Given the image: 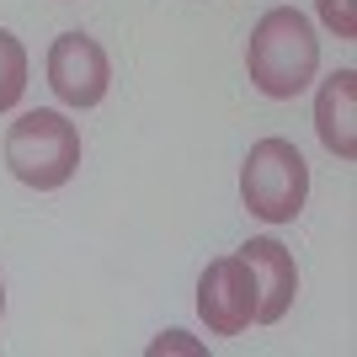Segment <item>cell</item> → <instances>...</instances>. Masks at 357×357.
I'll use <instances>...</instances> for the list:
<instances>
[{
	"instance_id": "6da1fadb",
	"label": "cell",
	"mask_w": 357,
	"mask_h": 357,
	"mask_svg": "<svg viewBox=\"0 0 357 357\" xmlns=\"http://www.w3.org/2000/svg\"><path fill=\"white\" fill-rule=\"evenodd\" d=\"M245 70H251V86L272 102H294L298 91H310L314 70H320V38H314L310 16L294 6H272L251 27Z\"/></svg>"
},
{
	"instance_id": "7a4b0ae2",
	"label": "cell",
	"mask_w": 357,
	"mask_h": 357,
	"mask_svg": "<svg viewBox=\"0 0 357 357\" xmlns=\"http://www.w3.org/2000/svg\"><path fill=\"white\" fill-rule=\"evenodd\" d=\"M6 165L32 192H59L64 181L80 171V128L64 112H54V107L22 112L6 128Z\"/></svg>"
},
{
	"instance_id": "3957f363",
	"label": "cell",
	"mask_w": 357,
	"mask_h": 357,
	"mask_svg": "<svg viewBox=\"0 0 357 357\" xmlns=\"http://www.w3.org/2000/svg\"><path fill=\"white\" fill-rule=\"evenodd\" d=\"M240 197L256 219L267 224H294L304 213V197H310V165L298 155V144L288 139H256L245 165H240Z\"/></svg>"
},
{
	"instance_id": "277c9868",
	"label": "cell",
	"mask_w": 357,
	"mask_h": 357,
	"mask_svg": "<svg viewBox=\"0 0 357 357\" xmlns=\"http://www.w3.org/2000/svg\"><path fill=\"white\" fill-rule=\"evenodd\" d=\"M48 86L64 107L86 112V107H102L107 86H112V64H107V48L86 32H64L48 43Z\"/></svg>"
},
{
	"instance_id": "5b68a950",
	"label": "cell",
	"mask_w": 357,
	"mask_h": 357,
	"mask_svg": "<svg viewBox=\"0 0 357 357\" xmlns=\"http://www.w3.org/2000/svg\"><path fill=\"white\" fill-rule=\"evenodd\" d=\"M197 314H203L208 336H240V331H251L256 283H251V267L240 261V251L203 267V278H197Z\"/></svg>"
},
{
	"instance_id": "8992f818",
	"label": "cell",
	"mask_w": 357,
	"mask_h": 357,
	"mask_svg": "<svg viewBox=\"0 0 357 357\" xmlns=\"http://www.w3.org/2000/svg\"><path fill=\"white\" fill-rule=\"evenodd\" d=\"M240 261L251 267V283H256V326H278L294 310V294H298L294 251L278 245L272 235H256L240 245Z\"/></svg>"
},
{
	"instance_id": "52a82bcc",
	"label": "cell",
	"mask_w": 357,
	"mask_h": 357,
	"mask_svg": "<svg viewBox=\"0 0 357 357\" xmlns=\"http://www.w3.org/2000/svg\"><path fill=\"white\" fill-rule=\"evenodd\" d=\"M314 134L336 160H357V70L326 75L314 96Z\"/></svg>"
},
{
	"instance_id": "ba28073f",
	"label": "cell",
	"mask_w": 357,
	"mask_h": 357,
	"mask_svg": "<svg viewBox=\"0 0 357 357\" xmlns=\"http://www.w3.org/2000/svg\"><path fill=\"white\" fill-rule=\"evenodd\" d=\"M27 96V48L0 27V112H11Z\"/></svg>"
},
{
	"instance_id": "9c48e42d",
	"label": "cell",
	"mask_w": 357,
	"mask_h": 357,
	"mask_svg": "<svg viewBox=\"0 0 357 357\" xmlns=\"http://www.w3.org/2000/svg\"><path fill=\"white\" fill-rule=\"evenodd\" d=\"M314 6H320V22H326V27L336 32V38H347V43L357 38V16H352V0H314Z\"/></svg>"
},
{
	"instance_id": "30bf717a",
	"label": "cell",
	"mask_w": 357,
	"mask_h": 357,
	"mask_svg": "<svg viewBox=\"0 0 357 357\" xmlns=\"http://www.w3.org/2000/svg\"><path fill=\"white\" fill-rule=\"evenodd\" d=\"M0 314H6V283H0Z\"/></svg>"
}]
</instances>
